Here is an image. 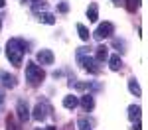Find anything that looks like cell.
<instances>
[{
  "label": "cell",
  "instance_id": "5",
  "mask_svg": "<svg viewBox=\"0 0 148 130\" xmlns=\"http://www.w3.org/2000/svg\"><path fill=\"white\" fill-rule=\"evenodd\" d=\"M79 65L85 71L93 73V75H99V73H101V67H97L99 63H97L93 57H89V55H81V57H79Z\"/></svg>",
  "mask_w": 148,
  "mask_h": 130
},
{
  "label": "cell",
  "instance_id": "24",
  "mask_svg": "<svg viewBox=\"0 0 148 130\" xmlns=\"http://www.w3.org/2000/svg\"><path fill=\"white\" fill-rule=\"evenodd\" d=\"M85 51H87V47H79V49H77V57L85 55Z\"/></svg>",
  "mask_w": 148,
  "mask_h": 130
},
{
  "label": "cell",
  "instance_id": "11",
  "mask_svg": "<svg viewBox=\"0 0 148 130\" xmlns=\"http://www.w3.org/2000/svg\"><path fill=\"white\" fill-rule=\"evenodd\" d=\"M79 105L83 106V110H93V108H95V99H93V95H83L79 99Z\"/></svg>",
  "mask_w": 148,
  "mask_h": 130
},
{
  "label": "cell",
  "instance_id": "6",
  "mask_svg": "<svg viewBox=\"0 0 148 130\" xmlns=\"http://www.w3.org/2000/svg\"><path fill=\"white\" fill-rule=\"evenodd\" d=\"M47 112H49V105H47L46 101H42V103H38L34 106V110H32V118L38 120V122H44L47 118Z\"/></svg>",
  "mask_w": 148,
  "mask_h": 130
},
{
  "label": "cell",
  "instance_id": "16",
  "mask_svg": "<svg viewBox=\"0 0 148 130\" xmlns=\"http://www.w3.org/2000/svg\"><path fill=\"white\" fill-rule=\"evenodd\" d=\"M40 22L47 24V26H53V24H56V16H53L51 12H42V14H40Z\"/></svg>",
  "mask_w": 148,
  "mask_h": 130
},
{
  "label": "cell",
  "instance_id": "25",
  "mask_svg": "<svg viewBox=\"0 0 148 130\" xmlns=\"http://www.w3.org/2000/svg\"><path fill=\"white\" fill-rule=\"evenodd\" d=\"M4 106V93H2V89H0V108Z\"/></svg>",
  "mask_w": 148,
  "mask_h": 130
},
{
  "label": "cell",
  "instance_id": "30",
  "mask_svg": "<svg viewBox=\"0 0 148 130\" xmlns=\"http://www.w3.org/2000/svg\"><path fill=\"white\" fill-rule=\"evenodd\" d=\"M46 130H56V126H47V128Z\"/></svg>",
  "mask_w": 148,
  "mask_h": 130
},
{
  "label": "cell",
  "instance_id": "21",
  "mask_svg": "<svg viewBox=\"0 0 148 130\" xmlns=\"http://www.w3.org/2000/svg\"><path fill=\"white\" fill-rule=\"evenodd\" d=\"M46 2H44V0H36L34 4H32V8H34V12H40V10H46Z\"/></svg>",
  "mask_w": 148,
  "mask_h": 130
},
{
  "label": "cell",
  "instance_id": "12",
  "mask_svg": "<svg viewBox=\"0 0 148 130\" xmlns=\"http://www.w3.org/2000/svg\"><path fill=\"white\" fill-rule=\"evenodd\" d=\"M87 18H89V22H97V20H99V6H97V2H91V4H89V8H87Z\"/></svg>",
  "mask_w": 148,
  "mask_h": 130
},
{
  "label": "cell",
  "instance_id": "23",
  "mask_svg": "<svg viewBox=\"0 0 148 130\" xmlns=\"http://www.w3.org/2000/svg\"><path fill=\"white\" fill-rule=\"evenodd\" d=\"M113 46L119 47V51H121V53L125 51V42H123V39H113Z\"/></svg>",
  "mask_w": 148,
  "mask_h": 130
},
{
  "label": "cell",
  "instance_id": "4",
  "mask_svg": "<svg viewBox=\"0 0 148 130\" xmlns=\"http://www.w3.org/2000/svg\"><path fill=\"white\" fill-rule=\"evenodd\" d=\"M30 112H32V110H30L28 103H26L24 99H20V101L16 103V116H18V120H20V122H28V120L32 118Z\"/></svg>",
  "mask_w": 148,
  "mask_h": 130
},
{
  "label": "cell",
  "instance_id": "27",
  "mask_svg": "<svg viewBox=\"0 0 148 130\" xmlns=\"http://www.w3.org/2000/svg\"><path fill=\"white\" fill-rule=\"evenodd\" d=\"M6 6V0H0V8H4Z\"/></svg>",
  "mask_w": 148,
  "mask_h": 130
},
{
  "label": "cell",
  "instance_id": "14",
  "mask_svg": "<svg viewBox=\"0 0 148 130\" xmlns=\"http://www.w3.org/2000/svg\"><path fill=\"white\" fill-rule=\"evenodd\" d=\"M140 114H142V108H140L138 105L128 106V118H130L132 122H138V120H140Z\"/></svg>",
  "mask_w": 148,
  "mask_h": 130
},
{
  "label": "cell",
  "instance_id": "13",
  "mask_svg": "<svg viewBox=\"0 0 148 130\" xmlns=\"http://www.w3.org/2000/svg\"><path fill=\"white\" fill-rule=\"evenodd\" d=\"M107 61H109L111 71H121V69H123V59H121V55H111Z\"/></svg>",
  "mask_w": 148,
  "mask_h": 130
},
{
  "label": "cell",
  "instance_id": "17",
  "mask_svg": "<svg viewBox=\"0 0 148 130\" xmlns=\"http://www.w3.org/2000/svg\"><path fill=\"white\" fill-rule=\"evenodd\" d=\"M20 124H22L20 120H16L14 116H8V120H6V130H22Z\"/></svg>",
  "mask_w": 148,
  "mask_h": 130
},
{
  "label": "cell",
  "instance_id": "9",
  "mask_svg": "<svg viewBox=\"0 0 148 130\" xmlns=\"http://www.w3.org/2000/svg\"><path fill=\"white\" fill-rule=\"evenodd\" d=\"M95 61L97 63H105L107 59H109V47L107 46H99V47H95Z\"/></svg>",
  "mask_w": 148,
  "mask_h": 130
},
{
  "label": "cell",
  "instance_id": "3",
  "mask_svg": "<svg viewBox=\"0 0 148 130\" xmlns=\"http://www.w3.org/2000/svg\"><path fill=\"white\" fill-rule=\"evenodd\" d=\"M113 34H114V26L111 22H103V24H99L97 30L93 32V37L101 42V39H105V37H111Z\"/></svg>",
  "mask_w": 148,
  "mask_h": 130
},
{
  "label": "cell",
  "instance_id": "20",
  "mask_svg": "<svg viewBox=\"0 0 148 130\" xmlns=\"http://www.w3.org/2000/svg\"><path fill=\"white\" fill-rule=\"evenodd\" d=\"M126 2V10L128 12H136L140 8V0H125Z\"/></svg>",
  "mask_w": 148,
  "mask_h": 130
},
{
  "label": "cell",
  "instance_id": "1",
  "mask_svg": "<svg viewBox=\"0 0 148 130\" xmlns=\"http://www.w3.org/2000/svg\"><path fill=\"white\" fill-rule=\"evenodd\" d=\"M28 47H30V44L24 42L22 37H12V39H8V44H6V57H8V61H10L14 67H20L22 65L24 53L30 51Z\"/></svg>",
  "mask_w": 148,
  "mask_h": 130
},
{
  "label": "cell",
  "instance_id": "31",
  "mask_svg": "<svg viewBox=\"0 0 148 130\" xmlns=\"http://www.w3.org/2000/svg\"><path fill=\"white\" fill-rule=\"evenodd\" d=\"M24 2H30V4H34V2H36V0H24Z\"/></svg>",
  "mask_w": 148,
  "mask_h": 130
},
{
  "label": "cell",
  "instance_id": "7",
  "mask_svg": "<svg viewBox=\"0 0 148 130\" xmlns=\"http://www.w3.org/2000/svg\"><path fill=\"white\" fill-rule=\"evenodd\" d=\"M36 59H38V63H42V65H51L56 57H53L51 49H40L38 55H36Z\"/></svg>",
  "mask_w": 148,
  "mask_h": 130
},
{
  "label": "cell",
  "instance_id": "29",
  "mask_svg": "<svg viewBox=\"0 0 148 130\" xmlns=\"http://www.w3.org/2000/svg\"><path fill=\"white\" fill-rule=\"evenodd\" d=\"M2 18H4V16H2V14H0V30H2Z\"/></svg>",
  "mask_w": 148,
  "mask_h": 130
},
{
  "label": "cell",
  "instance_id": "26",
  "mask_svg": "<svg viewBox=\"0 0 148 130\" xmlns=\"http://www.w3.org/2000/svg\"><path fill=\"white\" fill-rule=\"evenodd\" d=\"M113 4H114V6H121V4H123V0H113Z\"/></svg>",
  "mask_w": 148,
  "mask_h": 130
},
{
  "label": "cell",
  "instance_id": "15",
  "mask_svg": "<svg viewBox=\"0 0 148 130\" xmlns=\"http://www.w3.org/2000/svg\"><path fill=\"white\" fill-rule=\"evenodd\" d=\"M128 91H130V95H134V97H140V85H138V81L134 77L128 79Z\"/></svg>",
  "mask_w": 148,
  "mask_h": 130
},
{
  "label": "cell",
  "instance_id": "8",
  "mask_svg": "<svg viewBox=\"0 0 148 130\" xmlns=\"http://www.w3.org/2000/svg\"><path fill=\"white\" fill-rule=\"evenodd\" d=\"M0 83H2L6 89H14V87H16V77L10 75L8 71H0Z\"/></svg>",
  "mask_w": 148,
  "mask_h": 130
},
{
  "label": "cell",
  "instance_id": "28",
  "mask_svg": "<svg viewBox=\"0 0 148 130\" xmlns=\"http://www.w3.org/2000/svg\"><path fill=\"white\" fill-rule=\"evenodd\" d=\"M134 130H140V124H138V122L134 124Z\"/></svg>",
  "mask_w": 148,
  "mask_h": 130
},
{
  "label": "cell",
  "instance_id": "22",
  "mask_svg": "<svg viewBox=\"0 0 148 130\" xmlns=\"http://www.w3.org/2000/svg\"><path fill=\"white\" fill-rule=\"evenodd\" d=\"M57 10L61 12V14H67L69 12V4L67 2H59V4H57Z\"/></svg>",
  "mask_w": 148,
  "mask_h": 130
},
{
  "label": "cell",
  "instance_id": "10",
  "mask_svg": "<svg viewBox=\"0 0 148 130\" xmlns=\"http://www.w3.org/2000/svg\"><path fill=\"white\" fill-rule=\"evenodd\" d=\"M63 106H65L67 110L77 108V106H79V97H75V95H67V97H63Z\"/></svg>",
  "mask_w": 148,
  "mask_h": 130
},
{
  "label": "cell",
  "instance_id": "2",
  "mask_svg": "<svg viewBox=\"0 0 148 130\" xmlns=\"http://www.w3.org/2000/svg\"><path fill=\"white\" fill-rule=\"evenodd\" d=\"M44 77H46V73H44V69H42V67H40L36 61H30V63H26V81L30 83L32 87H38V85H42Z\"/></svg>",
  "mask_w": 148,
  "mask_h": 130
},
{
  "label": "cell",
  "instance_id": "18",
  "mask_svg": "<svg viewBox=\"0 0 148 130\" xmlns=\"http://www.w3.org/2000/svg\"><path fill=\"white\" fill-rule=\"evenodd\" d=\"M77 128L79 130H93V124L89 118H79L77 120Z\"/></svg>",
  "mask_w": 148,
  "mask_h": 130
},
{
  "label": "cell",
  "instance_id": "19",
  "mask_svg": "<svg viewBox=\"0 0 148 130\" xmlns=\"http://www.w3.org/2000/svg\"><path fill=\"white\" fill-rule=\"evenodd\" d=\"M77 32H79V37L83 42H89V30H87L83 24H77Z\"/></svg>",
  "mask_w": 148,
  "mask_h": 130
}]
</instances>
